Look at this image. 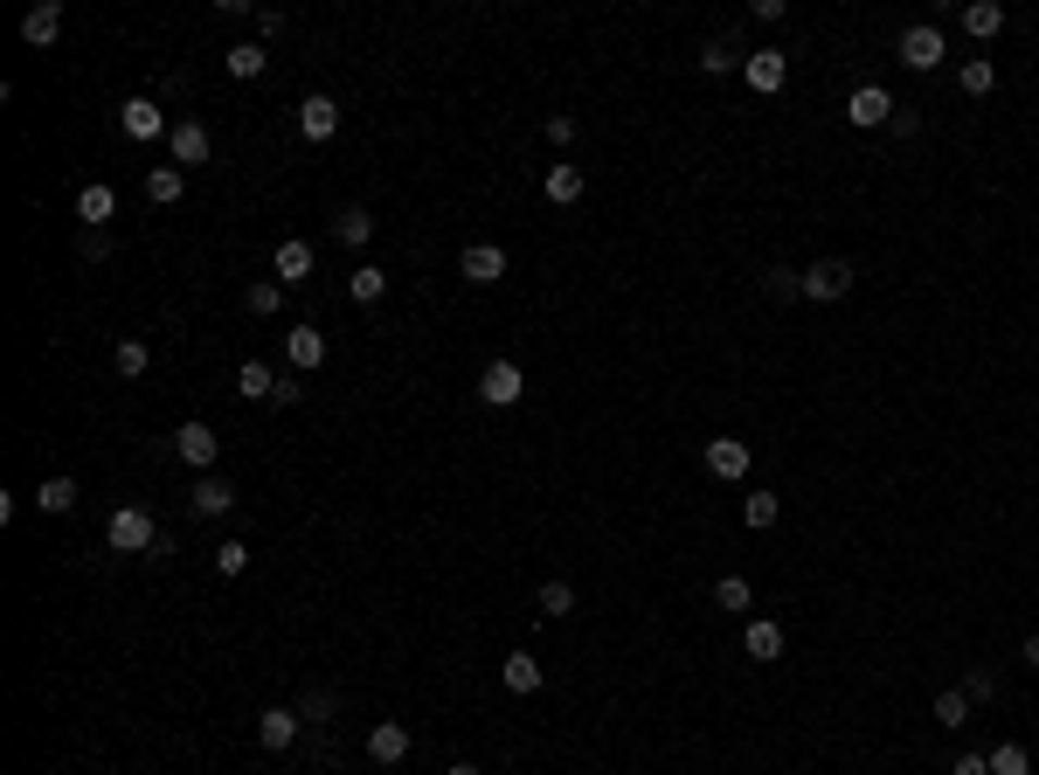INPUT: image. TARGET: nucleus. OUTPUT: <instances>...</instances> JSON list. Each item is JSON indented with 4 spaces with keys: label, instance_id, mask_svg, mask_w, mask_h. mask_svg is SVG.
I'll return each mask as SVG.
<instances>
[{
    "label": "nucleus",
    "instance_id": "1",
    "mask_svg": "<svg viewBox=\"0 0 1039 775\" xmlns=\"http://www.w3.org/2000/svg\"><path fill=\"white\" fill-rule=\"evenodd\" d=\"M104 540H111V554H153L160 526H153V513H139V505H119L111 526H104Z\"/></svg>",
    "mask_w": 1039,
    "mask_h": 775
},
{
    "label": "nucleus",
    "instance_id": "2",
    "mask_svg": "<svg viewBox=\"0 0 1039 775\" xmlns=\"http://www.w3.org/2000/svg\"><path fill=\"white\" fill-rule=\"evenodd\" d=\"M845 291H853V263H845V257H818L804 271V298H811V305H831V298H845Z\"/></svg>",
    "mask_w": 1039,
    "mask_h": 775
},
{
    "label": "nucleus",
    "instance_id": "3",
    "mask_svg": "<svg viewBox=\"0 0 1039 775\" xmlns=\"http://www.w3.org/2000/svg\"><path fill=\"white\" fill-rule=\"evenodd\" d=\"M742 84L763 90V98H777V90L790 84V55H783V49H749V55H742Z\"/></svg>",
    "mask_w": 1039,
    "mask_h": 775
},
{
    "label": "nucleus",
    "instance_id": "4",
    "mask_svg": "<svg viewBox=\"0 0 1039 775\" xmlns=\"http://www.w3.org/2000/svg\"><path fill=\"white\" fill-rule=\"evenodd\" d=\"M942 55H950V42H942V28H936V22L901 28V63H908V70H922V77H929Z\"/></svg>",
    "mask_w": 1039,
    "mask_h": 775
},
{
    "label": "nucleus",
    "instance_id": "5",
    "mask_svg": "<svg viewBox=\"0 0 1039 775\" xmlns=\"http://www.w3.org/2000/svg\"><path fill=\"white\" fill-rule=\"evenodd\" d=\"M174 458L195 464L201 478H208V471H215V458H222V437H215L208 423H181V429H174Z\"/></svg>",
    "mask_w": 1039,
    "mask_h": 775
},
{
    "label": "nucleus",
    "instance_id": "6",
    "mask_svg": "<svg viewBox=\"0 0 1039 775\" xmlns=\"http://www.w3.org/2000/svg\"><path fill=\"white\" fill-rule=\"evenodd\" d=\"M479 395H485V409H514L520 395H527V374H520L514 361H485V374H479Z\"/></svg>",
    "mask_w": 1039,
    "mask_h": 775
},
{
    "label": "nucleus",
    "instance_id": "7",
    "mask_svg": "<svg viewBox=\"0 0 1039 775\" xmlns=\"http://www.w3.org/2000/svg\"><path fill=\"white\" fill-rule=\"evenodd\" d=\"M119 132H125V139H166L174 125H166V111L153 98H125L119 104Z\"/></svg>",
    "mask_w": 1039,
    "mask_h": 775
},
{
    "label": "nucleus",
    "instance_id": "8",
    "mask_svg": "<svg viewBox=\"0 0 1039 775\" xmlns=\"http://www.w3.org/2000/svg\"><path fill=\"white\" fill-rule=\"evenodd\" d=\"M845 118H853V125H866V132H874V125H887V118H894V90H887V84H859L853 98H845Z\"/></svg>",
    "mask_w": 1039,
    "mask_h": 775
},
{
    "label": "nucleus",
    "instance_id": "9",
    "mask_svg": "<svg viewBox=\"0 0 1039 775\" xmlns=\"http://www.w3.org/2000/svg\"><path fill=\"white\" fill-rule=\"evenodd\" d=\"M230 505H236V485L215 478V471H208V478H195V491H187V513H195V520H222Z\"/></svg>",
    "mask_w": 1039,
    "mask_h": 775
},
{
    "label": "nucleus",
    "instance_id": "10",
    "mask_svg": "<svg viewBox=\"0 0 1039 775\" xmlns=\"http://www.w3.org/2000/svg\"><path fill=\"white\" fill-rule=\"evenodd\" d=\"M458 271H465V285H499V277H506V250H499V242H471V250L458 257Z\"/></svg>",
    "mask_w": 1039,
    "mask_h": 775
},
{
    "label": "nucleus",
    "instance_id": "11",
    "mask_svg": "<svg viewBox=\"0 0 1039 775\" xmlns=\"http://www.w3.org/2000/svg\"><path fill=\"white\" fill-rule=\"evenodd\" d=\"M707 471H714L721 485L749 478V443H742V437H714V443H707Z\"/></svg>",
    "mask_w": 1039,
    "mask_h": 775
},
{
    "label": "nucleus",
    "instance_id": "12",
    "mask_svg": "<svg viewBox=\"0 0 1039 775\" xmlns=\"http://www.w3.org/2000/svg\"><path fill=\"white\" fill-rule=\"evenodd\" d=\"M368 754H374L382 768L409 762V727H403V721H374V727H368Z\"/></svg>",
    "mask_w": 1039,
    "mask_h": 775
},
{
    "label": "nucleus",
    "instance_id": "13",
    "mask_svg": "<svg viewBox=\"0 0 1039 775\" xmlns=\"http://www.w3.org/2000/svg\"><path fill=\"white\" fill-rule=\"evenodd\" d=\"M55 35H63V0H42V8L22 14V42H28V49H49Z\"/></svg>",
    "mask_w": 1039,
    "mask_h": 775
},
{
    "label": "nucleus",
    "instance_id": "14",
    "mask_svg": "<svg viewBox=\"0 0 1039 775\" xmlns=\"http://www.w3.org/2000/svg\"><path fill=\"white\" fill-rule=\"evenodd\" d=\"M298 727H306V721H298V707H271V713L257 721V741L271 748V754H285V748L298 741Z\"/></svg>",
    "mask_w": 1039,
    "mask_h": 775
},
{
    "label": "nucleus",
    "instance_id": "15",
    "mask_svg": "<svg viewBox=\"0 0 1039 775\" xmlns=\"http://www.w3.org/2000/svg\"><path fill=\"white\" fill-rule=\"evenodd\" d=\"M742 645H749V658H755V665H777V658H783V623H769V616H749Z\"/></svg>",
    "mask_w": 1039,
    "mask_h": 775
},
{
    "label": "nucleus",
    "instance_id": "16",
    "mask_svg": "<svg viewBox=\"0 0 1039 775\" xmlns=\"http://www.w3.org/2000/svg\"><path fill=\"white\" fill-rule=\"evenodd\" d=\"M298 132H306L312 146H326L333 132H339V104H333V98H306V104H298Z\"/></svg>",
    "mask_w": 1039,
    "mask_h": 775
},
{
    "label": "nucleus",
    "instance_id": "17",
    "mask_svg": "<svg viewBox=\"0 0 1039 775\" xmlns=\"http://www.w3.org/2000/svg\"><path fill=\"white\" fill-rule=\"evenodd\" d=\"M333 236L347 242V250H368V242H374V208L347 201V208H339V215H333Z\"/></svg>",
    "mask_w": 1039,
    "mask_h": 775
},
{
    "label": "nucleus",
    "instance_id": "18",
    "mask_svg": "<svg viewBox=\"0 0 1039 775\" xmlns=\"http://www.w3.org/2000/svg\"><path fill=\"white\" fill-rule=\"evenodd\" d=\"M166 146H174V166H201L208 160V125L201 118H181L174 132H166Z\"/></svg>",
    "mask_w": 1039,
    "mask_h": 775
},
{
    "label": "nucleus",
    "instance_id": "19",
    "mask_svg": "<svg viewBox=\"0 0 1039 775\" xmlns=\"http://www.w3.org/2000/svg\"><path fill=\"white\" fill-rule=\"evenodd\" d=\"M111 215H119V195H111V180H90V187H77V222H90V229H104Z\"/></svg>",
    "mask_w": 1039,
    "mask_h": 775
},
{
    "label": "nucleus",
    "instance_id": "20",
    "mask_svg": "<svg viewBox=\"0 0 1039 775\" xmlns=\"http://www.w3.org/2000/svg\"><path fill=\"white\" fill-rule=\"evenodd\" d=\"M285 353H292V374L326 367V333H319V326H298V333L285 339Z\"/></svg>",
    "mask_w": 1039,
    "mask_h": 775
},
{
    "label": "nucleus",
    "instance_id": "21",
    "mask_svg": "<svg viewBox=\"0 0 1039 775\" xmlns=\"http://www.w3.org/2000/svg\"><path fill=\"white\" fill-rule=\"evenodd\" d=\"M499 678H506V692H541V658L534 651H506V665H499Z\"/></svg>",
    "mask_w": 1039,
    "mask_h": 775
},
{
    "label": "nucleus",
    "instance_id": "22",
    "mask_svg": "<svg viewBox=\"0 0 1039 775\" xmlns=\"http://www.w3.org/2000/svg\"><path fill=\"white\" fill-rule=\"evenodd\" d=\"M271 277H277V285H306V277H312V250H306V242H277Z\"/></svg>",
    "mask_w": 1039,
    "mask_h": 775
},
{
    "label": "nucleus",
    "instance_id": "23",
    "mask_svg": "<svg viewBox=\"0 0 1039 775\" xmlns=\"http://www.w3.org/2000/svg\"><path fill=\"white\" fill-rule=\"evenodd\" d=\"M963 28H970L977 42H991V35H1005V8H998V0H970V8H963Z\"/></svg>",
    "mask_w": 1039,
    "mask_h": 775
},
{
    "label": "nucleus",
    "instance_id": "24",
    "mask_svg": "<svg viewBox=\"0 0 1039 775\" xmlns=\"http://www.w3.org/2000/svg\"><path fill=\"white\" fill-rule=\"evenodd\" d=\"M956 84H963V98H991V90H998V63H991V55H970V63L956 70Z\"/></svg>",
    "mask_w": 1039,
    "mask_h": 775
},
{
    "label": "nucleus",
    "instance_id": "25",
    "mask_svg": "<svg viewBox=\"0 0 1039 775\" xmlns=\"http://www.w3.org/2000/svg\"><path fill=\"white\" fill-rule=\"evenodd\" d=\"M181 195H187V174H181V166H153V174H146V201L174 208Z\"/></svg>",
    "mask_w": 1039,
    "mask_h": 775
},
{
    "label": "nucleus",
    "instance_id": "26",
    "mask_svg": "<svg viewBox=\"0 0 1039 775\" xmlns=\"http://www.w3.org/2000/svg\"><path fill=\"white\" fill-rule=\"evenodd\" d=\"M236 395H250V402H271V395H277V374L263 367V361H243V367H236Z\"/></svg>",
    "mask_w": 1039,
    "mask_h": 775
},
{
    "label": "nucleus",
    "instance_id": "27",
    "mask_svg": "<svg viewBox=\"0 0 1039 775\" xmlns=\"http://www.w3.org/2000/svg\"><path fill=\"white\" fill-rule=\"evenodd\" d=\"M111 367H119L125 382H139V374L153 367V347H146V339H119V347H111Z\"/></svg>",
    "mask_w": 1039,
    "mask_h": 775
},
{
    "label": "nucleus",
    "instance_id": "28",
    "mask_svg": "<svg viewBox=\"0 0 1039 775\" xmlns=\"http://www.w3.org/2000/svg\"><path fill=\"white\" fill-rule=\"evenodd\" d=\"M347 298H354V305H382V298H388V277L374 271V263H361V271L347 277Z\"/></svg>",
    "mask_w": 1039,
    "mask_h": 775
},
{
    "label": "nucleus",
    "instance_id": "29",
    "mask_svg": "<svg viewBox=\"0 0 1039 775\" xmlns=\"http://www.w3.org/2000/svg\"><path fill=\"white\" fill-rule=\"evenodd\" d=\"M222 63H230V77L250 84V77H263V63H271V55H263V42H236L230 55H222Z\"/></svg>",
    "mask_w": 1039,
    "mask_h": 775
},
{
    "label": "nucleus",
    "instance_id": "30",
    "mask_svg": "<svg viewBox=\"0 0 1039 775\" xmlns=\"http://www.w3.org/2000/svg\"><path fill=\"white\" fill-rule=\"evenodd\" d=\"M777 513H783L777 491H749V499H742V520L755 526V534H763V526H777Z\"/></svg>",
    "mask_w": 1039,
    "mask_h": 775
},
{
    "label": "nucleus",
    "instance_id": "31",
    "mask_svg": "<svg viewBox=\"0 0 1039 775\" xmlns=\"http://www.w3.org/2000/svg\"><path fill=\"white\" fill-rule=\"evenodd\" d=\"M35 505H42V513H70V505H77V478H42Z\"/></svg>",
    "mask_w": 1039,
    "mask_h": 775
},
{
    "label": "nucleus",
    "instance_id": "32",
    "mask_svg": "<svg viewBox=\"0 0 1039 775\" xmlns=\"http://www.w3.org/2000/svg\"><path fill=\"white\" fill-rule=\"evenodd\" d=\"M547 201H555V208L582 201V174H576V166H547Z\"/></svg>",
    "mask_w": 1039,
    "mask_h": 775
},
{
    "label": "nucleus",
    "instance_id": "33",
    "mask_svg": "<svg viewBox=\"0 0 1039 775\" xmlns=\"http://www.w3.org/2000/svg\"><path fill=\"white\" fill-rule=\"evenodd\" d=\"M243 305H250L257 318H277V312H285V285H263V277H257V285L243 291Z\"/></svg>",
    "mask_w": 1039,
    "mask_h": 775
},
{
    "label": "nucleus",
    "instance_id": "34",
    "mask_svg": "<svg viewBox=\"0 0 1039 775\" xmlns=\"http://www.w3.org/2000/svg\"><path fill=\"white\" fill-rule=\"evenodd\" d=\"M985 762H991V775H1032V754L1018 748V741H1005V748H991Z\"/></svg>",
    "mask_w": 1039,
    "mask_h": 775
},
{
    "label": "nucleus",
    "instance_id": "35",
    "mask_svg": "<svg viewBox=\"0 0 1039 775\" xmlns=\"http://www.w3.org/2000/svg\"><path fill=\"white\" fill-rule=\"evenodd\" d=\"M714 602H721V610H755V589L742 575H721V582H714Z\"/></svg>",
    "mask_w": 1039,
    "mask_h": 775
},
{
    "label": "nucleus",
    "instance_id": "36",
    "mask_svg": "<svg viewBox=\"0 0 1039 775\" xmlns=\"http://www.w3.org/2000/svg\"><path fill=\"white\" fill-rule=\"evenodd\" d=\"M763 298H804V271H763Z\"/></svg>",
    "mask_w": 1039,
    "mask_h": 775
},
{
    "label": "nucleus",
    "instance_id": "37",
    "mask_svg": "<svg viewBox=\"0 0 1039 775\" xmlns=\"http://www.w3.org/2000/svg\"><path fill=\"white\" fill-rule=\"evenodd\" d=\"M534 602H541V616H569L576 610V589H569V582H541Z\"/></svg>",
    "mask_w": 1039,
    "mask_h": 775
},
{
    "label": "nucleus",
    "instance_id": "38",
    "mask_svg": "<svg viewBox=\"0 0 1039 775\" xmlns=\"http://www.w3.org/2000/svg\"><path fill=\"white\" fill-rule=\"evenodd\" d=\"M956 692L970 699V707H985V699H998V678H991L985 665H970V672H963V686H956Z\"/></svg>",
    "mask_w": 1039,
    "mask_h": 775
},
{
    "label": "nucleus",
    "instance_id": "39",
    "mask_svg": "<svg viewBox=\"0 0 1039 775\" xmlns=\"http://www.w3.org/2000/svg\"><path fill=\"white\" fill-rule=\"evenodd\" d=\"M936 727H970V699H963V692H942V699H936Z\"/></svg>",
    "mask_w": 1039,
    "mask_h": 775
},
{
    "label": "nucleus",
    "instance_id": "40",
    "mask_svg": "<svg viewBox=\"0 0 1039 775\" xmlns=\"http://www.w3.org/2000/svg\"><path fill=\"white\" fill-rule=\"evenodd\" d=\"M701 70H707V77H721V70H742V55H734L728 42H707L701 49Z\"/></svg>",
    "mask_w": 1039,
    "mask_h": 775
},
{
    "label": "nucleus",
    "instance_id": "41",
    "mask_svg": "<svg viewBox=\"0 0 1039 775\" xmlns=\"http://www.w3.org/2000/svg\"><path fill=\"white\" fill-rule=\"evenodd\" d=\"M215 568H222V575H243V568H250V547H243V540H222V547H215Z\"/></svg>",
    "mask_w": 1039,
    "mask_h": 775
},
{
    "label": "nucleus",
    "instance_id": "42",
    "mask_svg": "<svg viewBox=\"0 0 1039 775\" xmlns=\"http://www.w3.org/2000/svg\"><path fill=\"white\" fill-rule=\"evenodd\" d=\"M298 721H333V692H306V707H298Z\"/></svg>",
    "mask_w": 1039,
    "mask_h": 775
},
{
    "label": "nucleus",
    "instance_id": "43",
    "mask_svg": "<svg viewBox=\"0 0 1039 775\" xmlns=\"http://www.w3.org/2000/svg\"><path fill=\"white\" fill-rule=\"evenodd\" d=\"M77 250H84L90 263H104V257H111V236H104V229H84V236H77Z\"/></svg>",
    "mask_w": 1039,
    "mask_h": 775
},
{
    "label": "nucleus",
    "instance_id": "44",
    "mask_svg": "<svg viewBox=\"0 0 1039 775\" xmlns=\"http://www.w3.org/2000/svg\"><path fill=\"white\" fill-rule=\"evenodd\" d=\"M271 35H285V14L263 8V14H257V42H271Z\"/></svg>",
    "mask_w": 1039,
    "mask_h": 775
},
{
    "label": "nucleus",
    "instance_id": "45",
    "mask_svg": "<svg viewBox=\"0 0 1039 775\" xmlns=\"http://www.w3.org/2000/svg\"><path fill=\"white\" fill-rule=\"evenodd\" d=\"M887 125H894V139H915V132H922V118H915V111H901V104H894V118H887Z\"/></svg>",
    "mask_w": 1039,
    "mask_h": 775
},
{
    "label": "nucleus",
    "instance_id": "46",
    "mask_svg": "<svg viewBox=\"0 0 1039 775\" xmlns=\"http://www.w3.org/2000/svg\"><path fill=\"white\" fill-rule=\"evenodd\" d=\"M950 775H991V762H985V754H956Z\"/></svg>",
    "mask_w": 1039,
    "mask_h": 775
},
{
    "label": "nucleus",
    "instance_id": "47",
    "mask_svg": "<svg viewBox=\"0 0 1039 775\" xmlns=\"http://www.w3.org/2000/svg\"><path fill=\"white\" fill-rule=\"evenodd\" d=\"M298 395H306V388H298V374H277V395H271V402L285 409V402H298Z\"/></svg>",
    "mask_w": 1039,
    "mask_h": 775
},
{
    "label": "nucleus",
    "instance_id": "48",
    "mask_svg": "<svg viewBox=\"0 0 1039 775\" xmlns=\"http://www.w3.org/2000/svg\"><path fill=\"white\" fill-rule=\"evenodd\" d=\"M444 775H479V762H450V768H444Z\"/></svg>",
    "mask_w": 1039,
    "mask_h": 775
},
{
    "label": "nucleus",
    "instance_id": "49",
    "mask_svg": "<svg viewBox=\"0 0 1039 775\" xmlns=\"http://www.w3.org/2000/svg\"><path fill=\"white\" fill-rule=\"evenodd\" d=\"M1026 665H1039V630H1032V637H1026Z\"/></svg>",
    "mask_w": 1039,
    "mask_h": 775
}]
</instances>
